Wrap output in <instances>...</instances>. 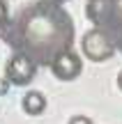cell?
<instances>
[{
	"instance_id": "cell-3",
	"label": "cell",
	"mask_w": 122,
	"mask_h": 124,
	"mask_svg": "<svg viewBox=\"0 0 122 124\" xmlns=\"http://www.w3.org/2000/svg\"><path fill=\"white\" fill-rule=\"evenodd\" d=\"M81 51L90 62H106V60H111L115 55V44H113V39H111L106 32L92 28V30H88L85 35H83Z\"/></svg>"
},
{
	"instance_id": "cell-1",
	"label": "cell",
	"mask_w": 122,
	"mask_h": 124,
	"mask_svg": "<svg viewBox=\"0 0 122 124\" xmlns=\"http://www.w3.org/2000/svg\"><path fill=\"white\" fill-rule=\"evenodd\" d=\"M2 41L37 67H51L58 55L74 46V21L62 7L30 2L0 28Z\"/></svg>"
},
{
	"instance_id": "cell-4",
	"label": "cell",
	"mask_w": 122,
	"mask_h": 124,
	"mask_svg": "<svg viewBox=\"0 0 122 124\" xmlns=\"http://www.w3.org/2000/svg\"><path fill=\"white\" fill-rule=\"evenodd\" d=\"M35 74H37V64L30 62L21 53H12L9 60H7V64H5V80H7L9 85H16V87L30 85L32 78H35Z\"/></svg>"
},
{
	"instance_id": "cell-8",
	"label": "cell",
	"mask_w": 122,
	"mask_h": 124,
	"mask_svg": "<svg viewBox=\"0 0 122 124\" xmlns=\"http://www.w3.org/2000/svg\"><path fill=\"white\" fill-rule=\"evenodd\" d=\"M67 124H92V120L85 117V115H74V117H69Z\"/></svg>"
},
{
	"instance_id": "cell-10",
	"label": "cell",
	"mask_w": 122,
	"mask_h": 124,
	"mask_svg": "<svg viewBox=\"0 0 122 124\" xmlns=\"http://www.w3.org/2000/svg\"><path fill=\"white\" fill-rule=\"evenodd\" d=\"M39 2H46V5H58V7H60V5H65L67 0H39Z\"/></svg>"
},
{
	"instance_id": "cell-9",
	"label": "cell",
	"mask_w": 122,
	"mask_h": 124,
	"mask_svg": "<svg viewBox=\"0 0 122 124\" xmlns=\"http://www.w3.org/2000/svg\"><path fill=\"white\" fill-rule=\"evenodd\" d=\"M7 90H9V83L5 78H0V97H5L7 94Z\"/></svg>"
},
{
	"instance_id": "cell-2",
	"label": "cell",
	"mask_w": 122,
	"mask_h": 124,
	"mask_svg": "<svg viewBox=\"0 0 122 124\" xmlns=\"http://www.w3.org/2000/svg\"><path fill=\"white\" fill-rule=\"evenodd\" d=\"M85 16L97 30L106 32L113 44L122 39V0H88Z\"/></svg>"
},
{
	"instance_id": "cell-12",
	"label": "cell",
	"mask_w": 122,
	"mask_h": 124,
	"mask_svg": "<svg viewBox=\"0 0 122 124\" xmlns=\"http://www.w3.org/2000/svg\"><path fill=\"white\" fill-rule=\"evenodd\" d=\"M118 87H120V92H122V71L118 74Z\"/></svg>"
},
{
	"instance_id": "cell-6",
	"label": "cell",
	"mask_w": 122,
	"mask_h": 124,
	"mask_svg": "<svg viewBox=\"0 0 122 124\" xmlns=\"http://www.w3.org/2000/svg\"><path fill=\"white\" fill-rule=\"evenodd\" d=\"M21 108L25 115H41L46 110V97L39 92V90H30L25 97L21 99Z\"/></svg>"
},
{
	"instance_id": "cell-5",
	"label": "cell",
	"mask_w": 122,
	"mask_h": 124,
	"mask_svg": "<svg viewBox=\"0 0 122 124\" xmlns=\"http://www.w3.org/2000/svg\"><path fill=\"white\" fill-rule=\"evenodd\" d=\"M51 71H53V76L58 80H76L78 76H81V71H83V60H81V55L74 53V48H72V51H67V53L58 55V58L53 60Z\"/></svg>"
},
{
	"instance_id": "cell-11",
	"label": "cell",
	"mask_w": 122,
	"mask_h": 124,
	"mask_svg": "<svg viewBox=\"0 0 122 124\" xmlns=\"http://www.w3.org/2000/svg\"><path fill=\"white\" fill-rule=\"evenodd\" d=\"M115 51H120V53H122V39L115 41Z\"/></svg>"
},
{
	"instance_id": "cell-7",
	"label": "cell",
	"mask_w": 122,
	"mask_h": 124,
	"mask_svg": "<svg viewBox=\"0 0 122 124\" xmlns=\"http://www.w3.org/2000/svg\"><path fill=\"white\" fill-rule=\"evenodd\" d=\"M9 21V9H7V2L0 0V28H5Z\"/></svg>"
}]
</instances>
